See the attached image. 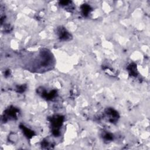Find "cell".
<instances>
[{"label":"cell","instance_id":"6","mask_svg":"<svg viewBox=\"0 0 150 150\" xmlns=\"http://www.w3.org/2000/svg\"><path fill=\"white\" fill-rule=\"evenodd\" d=\"M25 90V87L23 86H19L18 88V92H23Z\"/></svg>","mask_w":150,"mask_h":150},{"label":"cell","instance_id":"5","mask_svg":"<svg viewBox=\"0 0 150 150\" xmlns=\"http://www.w3.org/2000/svg\"><path fill=\"white\" fill-rule=\"evenodd\" d=\"M21 128L22 129L23 132H24L25 134L26 135L27 137H32V136H33V133L32 131L29 130L27 129V128L25 127L24 126H21Z\"/></svg>","mask_w":150,"mask_h":150},{"label":"cell","instance_id":"3","mask_svg":"<svg viewBox=\"0 0 150 150\" xmlns=\"http://www.w3.org/2000/svg\"><path fill=\"white\" fill-rule=\"evenodd\" d=\"M59 34H60V38L61 39L63 40H66L67 39L69 38V34L68 32H67L65 29H60L59 31Z\"/></svg>","mask_w":150,"mask_h":150},{"label":"cell","instance_id":"2","mask_svg":"<svg viewBox=\"0 0 150 150\" xmlns=\"http://www.w3.org/2000/svg\"><path fill=\"white\" fill-rule=\"evenodd\" d=\"M16 112H17L16 109H15V108H12V109H8V110H6V115L8 116V117H11V118H15L16 117Z\"/></svg>","mask_w":150,"mask_h":150},{"label":"cell","instance_id":"4","mask_svg":"<svg viewBox=\"0 0 150 150\" xmlns=\"http://www.w3.org/2000/svg\"><path fill=\"white\" fill-rule=\"evenodd\" d=\"M82 12H83L84 15L86 16L90 12L91 9L90 6L87 5L86 4H84L82 6Z\"/></svg>","mask_w":150,"mask_h":150},{"label":"cell","instance_id":"1","mask_svg":"<svg viewBox=\"0 0 150 150\" xmlns=\"http://www.w3.org/2000/svg\"><path fill=\"white\" fill-rule=\"evenodd\" d=\"M52 124L54 127L53 130H58V128L62 125L63 123V117L61 116H55L52 118Z\"/></svg>","mask_w":150,"mask_h":150}]
</instances>
